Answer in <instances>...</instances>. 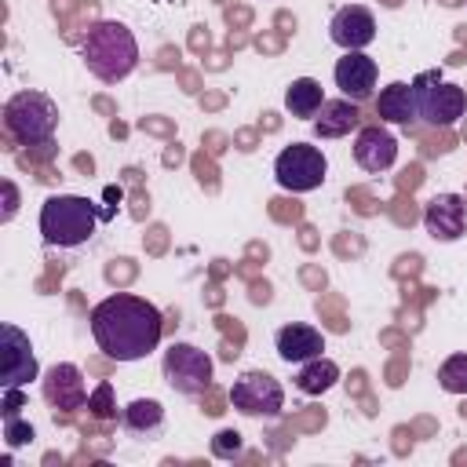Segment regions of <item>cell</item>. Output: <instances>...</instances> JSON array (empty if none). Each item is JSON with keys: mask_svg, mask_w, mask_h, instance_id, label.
Returning <instances> with one entry per match:
<instances>
[{"mask_svg": "<svg viewBox=\"0 0 467 467\" xmlns=\"http://www.w3.org/2000/svg\"><path fill=\"white\" fill-rule=\"evenodd\" d=\"M0 336H4V358H0V390L7 387H29V379L40 376V365H36V354H33V343H29V332H22L18 325L4 321L0 325Z\"/></svg>", "mask_w": 467, "mask_h": 467, "instance_id": "obj_9", "label": "cell"}, {"mask_svg": "<svg viewBox=\"0 0 467 467\" xmlns=\"http://www.w3.org/2000/svg\"><path fill=\"white\" fill-rule=\"evenodd\" d=\"M332 77H336L339 95L361 106V102H368V99H372V91H376L379 66H376V58H368L365 51H343V58L336 62Z\"/></svg>", "mask_w": 467, "mask_h": 467, "instance_id": "obj_11", "label": "cell"}, {"mask_svg": "<svg viewBox=\"0 0 467 467\" xmlns=\"http://www.w3.org/2000/svg\"><path fill=\"white\" fill-rule=\"evenodd\" d=\"M230 405L248 416V420H277L285 409V387L263 372V368H248L234 379L230 387Z\"/></svg>", "mask_w": 467, "mask_h": 467, "instance_id": "obj_8", "label": "cell"}, {"mask_svg": "<svg viewBox=\"0 0 467 467\" xmlns=\"http://www.w3.org/2000/svg\"><path fill=\"white\" fill-rule=\"evenodd\" d=\"M36 438V431H33V423H26V420H4V441H7V449H22V445H29Z\"/></svg>", "mask_w": 467, "mask_h": 467, "instance_id": "obj_22", "label": "cell"}, {"mask_svg": "<svg viewBox=\"0 0 467 467\" xmlns=\"http://www.w3.org/2000/svg\"><path fill=\"white\" fill-rule=\"evenodd\" d=\"M113 208H99L95 201L80 197V193H55L40 204V237L55 248H80L95 237V226L102 219H109Z\"/></svg>", "mask_w": 467, "mask_h": 467, "instance_id": "obj_3", "label": "cell"}, {"mask_svg": "<svg viewBox=\"0 0 467 467\" xmlns=\"http://www.w3.org/2000/svg\"><path fill=\"white\" fill-rule=\"evenodd\" d=\"M358 128H361V113H358V102H350V99H325L314 117L317 139H343Z\"/></svg>", "mask_w": 467, "mask_h": 467, "instance_id": "obj_17", "label": "cell"}, {"mask_svg": "<svg viewBox=\"0 0 467 467\" xmlns=\"http://www.w3.org/2000/svg\"><path fill=\"white\" fill-rule=\"evenodd\" d=\"M416 106H420V120L431 128H449L467 113V91L460 84L441 80L438 69H423L416 80Z\"/></svg>", "mask_w": 467, "mask_h": 467, "instance_id": "obj_5", "label": "cell"}, {"mask_svg": "<svg viewBox=\"0 0 467 467\" xmlns=\"http://www.w3.org/2000/svg\"><path fill=\"white\" fill-rule=\"evenodd\" d=\"M161 372H164V383L175 394H201V390L212 387L215 361H212L208 350H201L193 343H171L161 358Z\"/></svg>", "mask_w": 467, "mask_h": 467, "instance_id": "obj_7", "label": "cell"}, {"mask_svg": "<svg viewBox=\"0 0 467 467\" xmlns=\"http://www.w3.org/2000/svg\"><path fill=\"white\" fill-rule=\"evenodd\" d=\"M321 102H325V91H321V80H314V77H296L285 88V109L299 120H314Z\"/></svg>", "mask_w": 467, "mask_h": 467, "instance_id": "obj_19", "label": "cell"}, {"mask_svg": "<svg viewBox=\"0 0 467 467\" xmlns=\"http://www.w3.org/2000/svg\"><path fill=\"white\" fill-rule=\"evenodd\" d=\"M80 58L88 73L102 84H120L139 66V44L135 33L117 18H99L88 26L80 40Z\"/></svg>", "mask_w": 467, "mask_h": 467, "instance_id": "obj_2", "label": "cell"}, {"mask_svg": "<svg viewBox=\"0 0 467 467\" xmlns=\"http://www.w3.org/2000/svg\"><path fill=\"white\" fill-rule=\"evenodd\" d=\"M120 423H124L131 434H139V438H153V434L164 431V405H161L157 398H135V401L124 405Z\"/></svg>", "mask_w": 467, "mask_h": 467, "instance_id": "obj_18", "label": "cell"}, {"mask_svg": "<svg viewBox=\"0 0 467 467\" xmlns=\"http://www.w3.org/2000/svg\"><path fill=\"white\" fill-rule=\"evenodd\" d=\"M237 452H241V431L223 427V431L212 438V456H219V460H234Z\"/></svg>", "mask_w": 467, "mask_h": 467, "instance_id": "obj_23", "label": "cell"}, {"mask_svg": "<svg viewBox=\"0 0 467 467\" xmlns=\"http://www.w3.org/2000/svg\"><path fill=\"white\" fill-rule=\"evenodd\" d=\"M0 190H4V212H0V223H11L15 212H18V186H15L11 179H4Z\"/></svg>", "mask_w": 467, "mask_h": 467, "instance_id": "obj_25", "label": "cell"}, {"mask_svg": "<svg viewBox=\"0 0 467 467\" xmlns=\"http://www.w3.org/2000/svg\"><path fill=\"white\" fill-rule=\"evenodd\" d=\"M109 398H113V383H99V390L88 398V409H95V416H113Z\"/></svg>", "mask_w": 467, "mask_h": 467, "instance_id": "obj_24", "label": "cell"}, {"mask_svg": "<svg viewBox=\"0 0 467 467\" xmlns=\"http://www.w3.org/2000/svg\"><path fill=\"white\" fill-rule=\"evenodd\" d=\"M328 36L343 51H365L376 40V15L361 4H343L328 22Z\"/></svg>", "mask_w": 467, "mask_h": 467, "instance_id": "obj_13", "label": "cell"}, {"mask_svg": "<svg viewBox=\"0 0 467 467\" xmlns=\"http://www.w3.org/2000/svg\"><path fill=\"white\" fill-rule=\"evenodd\" d=\"M423 230L438 244H452L467 234V197L460 193H434L423 204Z\"/></svg>", "mask_w": 467, "mask_h": 467, "instance_id": "obj_10", "label": "cell"}, {"mask_svg": "<svg viewBox=\"0 0 467 467\" xmlns=\"http://www.w3.org/2000/svg\"><path fill=\"white\" fill-rule=\"evenodd\" d=\"M40 390H44V401L51 409H62V412H73V409H84L88 405V387H84V372L69 361H55L44 379H40Z\"/></svg>", "mask_w": 467, "mask_h": 467, "instance_id": "obj_12", "label": "cell"}, {"mask_svg": "<svg viewBox=\"0 0 467 467\" xmlns=\"http://www.w3.org/2000/svg\"><path fill=\"white\" fill-rule=\"evenodd\" d=\"M328 157L310 142H292L274 157V179L288 193H310L325 182Z\"/></svg>", "mask_w": 467, "mask_h": 467, "instance_id": "obj_6", "label": "cell"}, {"mask_svg": "<svg viewBox=\"0 0 467 467\" xmlns=\"http://www.w3.org/2000/svg\"><path fill=\"white\" fill-rule=\"evenodd\" d=\"M91 336L102 354L113 361H139L157 350L164 336V317L161 310L135 296V292H113L91 310Z\"/></svg>", "mask_w": 467, "mask_h": 467, "instance_id": "obj_1", "label": "cell"}, {"mask_svg": "<svg viewBox=\"0 0 467 467\" xmlns=\"http://www.w3.org/2000/svg\"><path fill=\"white\" fill-rule=\"evenodd\" d=\"M274 350L285 365H303V361L325 354V336H321V328H314L306 321H288V325L277 328Z\"/></svg>", "mask_w": 467, "mask_h": 467, "instance_id": "obj_15", "label": "cell"}, {"mask_svg": "<svg viewBox=\"0 0 467 467\" xmlns=\"http://www.w3.org/2000/svg\"><path fill=\"white\" fill-rule=\"evenodd\" d=\"M339 383V365L332 361V358H310V361H303V365H296V387L303 390V394H325V390H332Z\"/></svg>", "mask_w": 467, "mask_h": 467, "instance_id": "obj_20", "label": "cell"}, {"mask_svg": "<svg viewBox=\"0 0 467 467\" xmlns=\"http://www.w3.org/2000/svg\"><path fill=\"white\" fill-rule=\"evenodd\" d=\"M376 117L383 124H416L420 120V106H416V88L412 80H390L387 88H379L376 95Z\"/></svg>", "mask_w": 467, "mask_h": 467, "instance_id": "obj_16", "label": "cell"}, {"mask_svg": "<svg viewBox=\"0 0 467 467\" xmlns=\"http://www.w3.org/2000/svg\"><path fill=\"white\" fill-rule=\"evenodd\" d=\"M354 161H358L361 171L379 175V171L394 168V161H398V139L383 124H361L354 131Z\"/></svg>", "mask_w": 467, "mask_h": 467, "instance_id": "obj_14", "label": "cell"}, {"mask_svg": "<svg viewBox=\"0 0 467 467\" xmlns=\"http://www.w3.org/2000/svg\"><path fill=\"white\" fill-rule=\"evenodd\" d=\"M438 383L445 394H467V354H452L438 368Z\"/></svg>", "mask_w": 467, "mask_h": 467, "instance_id": "obj_21", "label": "cell"}, {"mask_svg": "<svg viewBox=\"0 0 467 467\" xmlns=\"http://www.w3.org/2000/svg\"><path fill=\"white\" fill-rule=\"evenodd\" d=\"M18 409H22V387H7L4 390V401H0V416L4 420H15Z\"/></svg>", "mask_w": 467, "mask_h": 467, "instance_id": "obj_26", "label": "cell"}, {"mask_svg": "<svg viewBox=\"0 0 467 467\" xmlns=\"http://www.w3.org/2000/svg\"><path fill=\"white\" fill-rule=\"evenodd\" d=\"M58 128V102L44 91H15L4 102V131L18 146H47Z\"/></svg>", "mask_w": 467, "mask_h": 467, "instance_id": "obj_4", "label": "cell"}]
</instances>
